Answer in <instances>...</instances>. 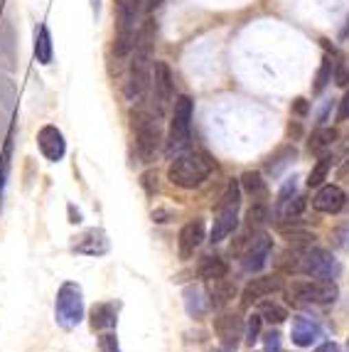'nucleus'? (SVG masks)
Segmentation results:
<instances>
[{
	"label": "nucleus",
	"mask_w": 349,
	"mask_h": 352,
	"mask_svg": "<svg viewBox=\"0 0 349 352\" xmlns=\"http://www.w3.org/2000/svg\"><path fill=\"white\" fill-rule=\"evenodd\" d=\"M153 42H155V23L146 20V25H143L140 32L135 35L133 62H131L128 84H126V96H128L131 101L143 99L148 87L153 84V62H150Z\"/></svg>",
	"instance_id": "f257e3e1"
},
{
	"label": "nucleus",
	"mask_w": 349,
	"mask_h": 352,
	"mask_svg": "<svg viewBox=\"0 0 349 352\" xmlns=\"http://www.w3.org/2000/svg\"><path fill=\"white\" fill-rule=\"evenodd\" d=\"M239 195H241V182L229 180L227 190L219 197L214 210V224H212V234H210L212 244L224 241L236 229V224H239V205H241Z\"/></svg>",
	"instance_id": "f03ea898"
},
{
	"label": "nucleus",
	"mask_w": 349,
	"mask_h": 352,
	"mask_svg": "<svg viewBox=\"0 0 349 352\" xmlns=\"http://www.w3.org/2000/svg\"><path fill=\"white\" fill-rule=\"evenodd\" d=\"M212 173V163L199 153H182L170 163L168 168V180L182 190H194L199 188Z\"/></svg>",
	"instance_id": "7ed1b4c3"
},
{
	"label": "nucleus",
	"mask_w": 349,
	"mask_h": 352,
	"mask_svg": "<svg viewBox=\"0 0 349 352\" xmlns=\"http://www.w3.org/2000/svg\"><path fill=\"white\" fill-rule=\"evenodd\" d=\"M54 320L62 330H74L84 320V291L79 283L65 281L54 300Z\"/></svg>",
	"instance_id": "20e7f679"
},
{
	"label": "nucleus",
	"mask_w": 349,
	"mask_h": 352,
	"mask_svg": "<svg viewBox=\"0 0 349 352\" xmlns=\"http://www.w3.org/2000/svg\"><path fill=\"white\" fill-rule=\"evenodd\" d=\"M192 113H194V101L187 94L174 96L172 101V124H170V141L168 153H180L190 146L192 138Z\"/></svg>",
	"instance_id": "39448f33"
},
{
	"label": "nucleus",
	"mask_w": 349,
	"mask_h": 352,
	"mask_svg": "<svg viewBox=\"0 0 349 352\" xmlns=\"http://www.w3.org/2000/svg\"><path fill=\"white\" fill-rule=\"evenodd\" d=\"M131 129L135 133V146H138V155L143 163H150L155 158L163 133H160V124L157 118L150 116L148 111H131Z\"/></svg>",
	"instance_id": "423d86ee"
},
{
	"label": "nucleus",
	"mask_w": 349,
	"mask_h": 352,
	"mask_svg": "<svg viewBox=\"0 0 349 352\" xmlns=\"http://www.w3.org/2000/svg\"><path fill=\"white\" fill-rule=\"evenodd\" d=\"M143 0H116V42H113V52L116 57H126L135 45V20Z\"/></svg>",
	"instance_id": "0eeeda50"
},
{
	"label": "nucleus",
	"mask_w": 349,
	"mask_h": 352,
	"mask_svg": "<svg viewBox=\"0 0 349 352\" xmlns=\"http://www.w3.org/2000/svg\"><path fill=\"white\" fill-rule=\"evenodd\" d=\"M300 271H303L305 276L315 278V281H335L339 276V261L332 256L327 249H305L300 254Z\"/></svg>",
	"instance_id": "6e6552de"
},
{
	"label": "nucleus",
	"mask_w": 349,
	"mask_h": 352,
	"mask_svg": "<svg viewBox=\"0 0 349 352\" xmlns=\"http://www.w3.org/2000/svg\"><path fill=\"white\" fill-rule=\"evenodd\" d=\"M337 296L339 288L335 286V281H293V286L288 288V300H295V303L327 305L335 303Z\"/></svg>",
	"instance_id": "1a4fd4ad"
},
{
	"label": "nucleus",
	"mask_w": 349,
	"mask_h": 352,
	"mask_svg": "<svg viewBox=\"0 0 349 352\" xmlns=\"http://www.w3.org/2000/svg\"><path fill=\"white\" fill-rule=\"evenodd\" d=\"M244 241H246V252L241 256V266L249 274H256V271H261L268 264L271 252H273V239L266 232H256L254 239H244Z\"/></svg>",
	"instance_id": "9d476101"
},
{
	"label": "nucleus",
	"mask_w": 349,
	"mask_h": 352,
	"mask_svg": "<svg viewBox=\"0 0 349 352\" xmlns=\"http://www.w3.org/2000/svg\"><path fill=\"white\" fill-rule=\"evenodd\" d=\"M244 320L236 313H221V316L214 318V333L219 338L221 347H227V350H236V345L244 338Z\"/></svg>",
	"instance_id": "9b49d317"
},
{
	"label": "nucleus",
	"mask_w": 349,
	"mask_h": 352,
	"mask_svg": "<svg viewBox=\"0 0 349 352\" xmlns=\"http://www.w3.org/2000/svg\"><path fill=\"white\" fill-rule=\"evenodd\" d=\"M76 254H84V256H104L109 254L111 249V241H109V234H106L101 227H91L87 232L76 236L74 244H71Z\"/></svg>",
	"instance_id": "f8f14e48"
},
{
	"label": "nucleus",
	"mask_w": 349,
	"mask_h": 352,
	"mask_svg": "<svg viewBox=\"0 0 349 352\" xmlns=\"http://www.w3.org/2000/svg\"><path fill=\"white\" fill-rule=\"evenodd\" d=\"M37 146L49 163H59L67 153V141L57 126H42L40 133H37Z\"/></svg>",
	"instance_id": "ddd939ff"
},
{
	"label": "nucleus",
	"mask_w": 349,
	"mask_h": 352,
	"mask_svg": "<svg viewBox=\"0 0 349 352\" xmlns=\"http://www.w3.org/2000/svg\"><path fill=\"white\" fill-rule=\"evenodd\" d=\"M280 288H283V278L275 276V274H273V276L251 278V281L246 283L244 291H241V305H244V308H249V305H254L256 300L275 294V291H280Z\"/></svg>",
	"instance_id": "4468645a"
},
{
	"label": "nucleus",
	"mask_w": 349,
	"mask_h": 352,
	"mask_svg": "<svg viewBox=\"0 0 349 352\" xmlns=\"http://www.w3.org/2000/svg\"><path fill=\"white\" fill-rule=\"evenodd\" d=\"M204 241V219H190L185 227L180 229V236H177V254H180L182 261L192 256L194 249Z\"/></svg>",
	"instance_id": "2eb2a0df"
},
{
	"label": "nucleus",
	"mask_w": 349,
	"mask_h": 352,
	"mask_svg": "<svg viewBox=\"0 0 349 352\" xmlns=\"http://www.w3.org/2000/svg\"><path fill=\"white\" fill-rule=\"evenodd\" d=\"M153 89H155V99H157V104H160V109L172 101L174 76L165 62H153Z\"/></svg>",
	"instance_id": "dca6fc26"
},
{
	"label": "nucleus",
	"mask_w": 349,
	"mask_h": 352,
	"mask_svg": "<svg viewBox=\"0 0 349 352\" xmlns=\"http://www.w3.org/2000/svg\"><path fill=\"white\" fill-rule=\"evenodd\" d=\"M344 202H347V195L337 185H322L313 197V207L322 214H335V212L344 210Z\"/></svg>",
	"instance_id": "f3484780"
},
{
	"label": "nucleus",
	"mask_w": 349,
	"mask_h": 352,
	"mask_svg": "<svg viewBox=\"0 0 349 352\" xmlns=\"http://www.w3.org/2000/svg\"><path fill=\"white\" fill-rule=\"evenodd\" d=\"M291 338L297 347H313V342L322 338V328L320 323H315L313 318L295 316L291 325Z\"/></svg>",
	"instance_id": "a211bd4d"
},
{
	"label": "nucleus",
	"mask_w": 349,
	"mask_h": 352,
	"mask_svg": "<svg viewBox=\"0 0 349 352\" xmlns=\"http://www.w3.org/2000/svg\"><path fill=\"white\" fill-rule=\"evenodd\" d=\"M18 65V37L10 23H3L0 28V69L12 72Z\"/></svg>",
	"instance_id": "6ab92c4d"
},
{
	"label": "nucleus",
	"mask_w": 349,
	"mask_h": 352,
	"mask_svg": "<svg viewBox=\"0 0 349 352\" xmlns=\"http://www.w3.org/2000/svg\"><path fill=\"white\" fill-rule=\"evenodd\" d=\"M116 320H118L116 303H93V308H91V328L93 330L116 328Z\"/></svg>",
	"instance_id": "aec40b11"
},
{
	"label": "nucleus",
	"mask_w": 349,
	"mask_h": 352,
	"mask_svg": "<svg viewBox=\"0 0 349 352\" xmlns=\"http://www.w3.org/2000/svg\"><path fill=\"white\" fill-rule=\"evenodd\" d=\"M234 296H236V286L232 281L224 278H216V281H210V305L212 308H224L227 303H232Z\"/></svg>",
	"instance_id": "412c9836"
},
{
	"label": "nucleus",
	"mask_w": 349,
	"mask_h": 352,
	"mask_svg": "<svg viewBox=\"0 0 349 352\" xmlns=\"http://www.w3.org/2000/svg\"><path fill=\"white\" fill-rule=\"evenodd\" d=\"M197 274H199V278H204V281H216V278L227 276L229 266L221 256H204L197 266Z\"/></svg>",
	"instance_id": "4be33fe9"
},
{
	"label": "nucleus",
	"mask_w": 349,
	"mask_h": 352,
	"mask_svg": "<svg viewBox=\"0 0 349 352\" xmlns=\"http://www.w3.org/2000/svg\"><path fill=\"white\" fill-rule=\"evenodd\" d=\"M35 57L40 65H52L54 50H52V35H49L47 25H40L35 32Z\"/></svg>",
	"instance_id": "5701e85b"
},
{
	"label": "nucleus",
	"mask_w": 349,
	"mask_h": 352,
	"mask_svg": "<svg viewBox=\"0 0 349 352\" xmlns=\"http://www.w3.org/2000/svg\"><path fill=\"white\" fill-rule=\"evenodd\" d=\"M239 182H241V188H244L256 202H266L268 200V185H266V180L261 177V173H254V170L244 173Z\"/></svg>",
	"instance_id": "b1692460"
},
{
	"label": "nucleus",
	"mask_w": 349,
	"mask_h": 352,
	"mask_svg": "<svg viewBox=\"0 0 349 352\" xmlns=\"http://www.w3.org/2000/svg\"><path fill=\"white\" fill-rule=\"evenodd\" d=\"M337 141V131L335 129H317L308 141V151L313 155H325L332 148V143Z\"/></svg>",
	"instance_id": "393cba45"
},
{
	"label": "nucleus",
	"mask_w": 349,
	"mask_h": 352,
	"mask_svg": "<svg viewBox=\"0 0 349 352\" xmlns=\"http://www.w3.org/2000/svg\"><path fill=\"white\" fill-rule=\"evenodd\" d=\"M332 74H335V50H332V54L322 57V65H320V69H317V74H315V84H313L315 94H322V91H325L327 84L332 82Z\"/></svg>",
	"instance_id": "a878e982"
},
{
	"label": "nucleus",
	"mask_w": 349,
	"mask_h": 352,
	"mask_svg": "<svg viewBox=\"0 0 349 352\" xmlns=\"http://www.w3.org/2000/svg\"><path fill=\"white\" fill-rule=\"evenodd\" d=\"M297 158V151L295 146H283L275 155H271L266 163V170L271 173V175H280V170H283L285 165H291L293 160Z\"/></svg>",
	"instance_id": "bb28decb"
},
{
	"label": "nucleus",
	"mask_w": 349,
	"mask_h": 352,
	"mask_svg": "<svg viewBox=\"0 0 349 352\" xmlns=\"http://www.w3.org/2000/svg\"><path fill=\"white\" fill-rule=\"evenodd\" d=\"M185 308L192 318H202L204 316V298H202V288L199 286H187L185 288Z\"/></svg>",
	"instance_id": "cd10ccee"
},
{
	"label": "nucleus",
	"mask_w": 349,
	"mask_h": 352,
	"mask_svg": "<svg viewBox=\"0 0 349 352\" xmlns=\"http://www.w3.org/2000/svg\"><path fill=\"white\" fill-rule=\"evenodd\" d=\"M330 165H332V158L330 155H320V160L315 163V168L310 170V175H308V185L310 188H320L322 182H325V177H327V173H330Z\"/></svg>",
	"instance_id": "c85d7f7f"
},
{
	"label": "nucleus",
	"mask_w": 349,
	"mask_h": 352,
	"mask_svg": "<svg viewBox=\"0 0 349 352\" xmlns=\"http://www.w3.org/2000/svg\"><path fill=\"white\" fill-rule=\"evenodd\" d=\"M266 222H268V207L263 205V202H256V205L246 212V227L254 229V232L261 229Z\"/></svg>",
	"instance_id": "c756f323"
},
{
	"label": "nucleus",
	"mask_w": 349,
	"mask_h": 352,
	"mask_svg": "<svg viewBox=\"0 0 349 352\" xmlns=\"http://www.w3.org/2000/svg\"><path fill=\"white\" fill-rule=\"evenodd\" d=\"M261 318L263 320H268L271 325H280L285 318H288V311L278 303H263L261 305Z\"/></svg>",
	"instance_id": "7c9ffc66"
},
{
	"label": "nucleus",
	"mask_w": 349,
	"mask_h": 352,
	"mask_svg": "<svg viewBox=\"0 0 349 352\" xmlns=\"http://www.w3.org/2000/svg\"><path fill=\"white\" fill-rule=\"evenodd\" d=\"M300 254L303 252H285L280 254V258L275 261L278 264V269L283 271V274H295V271H300Z\"/></svg>",
	"instance_id": "2f4dec72"
},
{
	"label": "nucleus",
	"mask_w": 349,
	"mask_h": 352,
	"mask_svg": "<svg viewBox=\"0 0 349 352\" xmlns=\"http://www.w3.org/2000/svg\"><path fill=\"white\" fill-rule=\"evenodd\" d=\"M303 210H305V197H293L283 207H278V214L283 219H297L303 214Z\"/></svg>",
	"instance_id": "473e14b6"
},
{
	"label": "nucleus",
	"mask_w": 349,
	"mask_h": 352,
	"mask_svg": "<svg viewBox=\"0 0 349 352\" xmlns=\"http://www.w3.org/2000/svg\"><path fill=\"white\" fill-rule=\"evenodd\" d=\"M330 241L335 249H342V252H349V219L339 224L335 232L330 234Z\"/></svg>",
	"instance_id": "72a5a7b5"
},
{
	"label": "nucleus",
	"mask_w": 349,
	"mask_h": 352,
	"mask_svg": "<svg viewBox=\"0 0 349 352\" xmlns=\"http://www.w3.org/2000/svg\"><path fill=\"white\" fill-rule=\"evenodd\" d=\"M261 325H263L261 313H251L249 323H246V342H249V345H254V342L261 338Z\"/></svg>",
	"instance_id": "f704fd0d"
},
{
	"label": "nucleus",
	"mask_w": 349,
	"mask_h": 352,
	"mask_svg": "<svg viewBox=\"0 0 349 352\" xmlns=\"http://www.w3.org/2000/svg\"><path fill=\"white\" fill-rule=\"evenodd\" d=\"M8 173H10V143H8L5 153L0 155V207H3V190H5Z\"/></svg>",
	"instance_id": "c9c22d12"
},
{
	"label": "nucleus",
	"mask_w": 349,
	"mask_h": 352,
	"mask_svg": "<svg viewBox=\"0 0 349 352\" xmlns=\"http://www.w3.org/2000/svg\"><path fill=\"white\" fill-rule=\"evenodd\" d=\"M99 350L101 352H121V345H118V335L106 330V333L99 335Z\"/></svg>",
	"instance_id": "e433bc0d"
},
{
	"label": "nucleus",
	"mask_w": 349,
	"mask_h": 352,
	"mask_svg": "<svg viewBox=\"0 0 349 352\" xmlns=\"http://www.w3.org/2000/svg\"><path fill=\"white\" fill-rule=\"evenodd\" d=\"M263 352H280V333L278 330H268L263 335Z\"/></svg>",
	"instance_id": "4c0bfd02"
},
{
	"label": "nucleus",
	"mask_w": 349,
	"mask_h": 352,
	"mask_svg": "<svg viewBox=\"0 0 349 352\" xmlns=\"http://www.w3.org/2000/svg\"><path fill=\"white\" fill-rule=\"evenodd\" d=\"M293 195H295V177H293V180H288V182H285V185H283V188H280L278 200H275V205L283 207L288 200H293Z\"/></svg>",
	"instance_id": "58836bf2"
},
{
	"label": "nucleus",
	"mask_w": 349,
	"mask_h": 352,
	"mask_svg": "<svg viewBox=\"0 0 349 352\" xmlns=\"http://www.w3.org/2000/svg\"><path fill=\"white\" fill-rule=\"evenodd\" d=\"M337 121L339 124H344V121H349V91L339 99V106H337Z\"/></svg>",
	"instance_id": "ea45409f"
},
{
	"label": "nucleus",
	"mask_w": 349,
	"mask_h": 352,
	"mask_svg": "<svg viewBox=\"0 0 349 352\" xmlns=\"http://www.w3.org/2000/svg\"><path fill=\"white\" fill-rule=\"evenodd\" d=\"M291 111L295 113V116H308L310 104L305 99H295V101H293V106H291Z\"/></svg>",
	"instance_id": "a19ab883"
},
{
	"label": "nucleus",
	"mask_w": 349,
	"mask_h": 352,
	"mask_svg": "<svg viewBox=\"0 0 349 352\" xmlns=\"http://www.w3.org/2000/svg\"><path fill=\"white\" fill-rule=\"evenodd\" d=\"M170 217H172V212H168V210H153V222L165 224V222H170Z\"/></svg>",
	"instance_id": "79ce46f5"
},
{
	"label": "nucleus",
	"mask_w": 349,
	"mask_h": 352,
	"mask_svg": "<svg viewBox=\"0 0 349 352\" xmlns=\"http://www.w3.org/2000/svg\"><path fill=\"white\" fill-rule=\"evenodd\" d=\"M313 352H342V350H339L337 342H322V345H320V347H315Z\"/></svg>",
	"instance_id": "37998d69"
},
{
	"label": "nucleus",
	"mask_w": 349,
	"mask_h": 352,
	"mask_svg": "<svg viewBox=\"0 0 349 352\" xmlns=\"http://www.w3.org/2000/svg\"><path fill=\"white\" fill-rule=\"evenodd\" d=\"M163 3H165V0H146V10L148 12H155L157 8L163 6Z\"/></svg>",
	"instance_id": "c03bdc74"
},
{
	"label": "nucleus",
	"mask_w": 349,
	"mask_h": 352,
	"mask_svg": "<svg viewBox=\"0 0 349 352\" xmlns=\"http://www.w3.org/2000/svg\"><path fill=\"white\" fill-rule=\"evenodd\" d=\"M69 214H71V219H69V222H71V224H76V222H82V212H79V210H76V212H74V207H71V205H69Z\"/></svg>",
	"instance_id": "a18cd8bd"
},
{
	"label": "nucleus",
	"mask_w": 349,
	"mask_h": 352,
	"mask_svg": "<svg viewBox=\"0 0 349 352\" xmlns=\"http://www.w3.org/2000/svg\"><path fill=\"white\" fill-rule=\"evenodd\" d=\"M91 8H93V15H99V10H101V0H91Z\"/></svg>",
	"instance_id": "49530a36"
},
{
	"label": "nucleus",
	"mask_w": 349,
	"mask_h": 352,
	"mask_svg": "<svg viewBox=\"0 0 349 352\" xmlns=\"http://www.w3.org/2000/svg\"><path fill=\"white\" fill-rule=\"evenodd\" d=\"M342 40H349V18H347V28L342 30Z\"/></svg>",
	"instance_id": "de8ad7c7"
},
{
	"label": "nucleus",
	"mask_w": 349,
	"mask_h": 352,
	"mask_svg": "<svg viewBox=\"0 0 349 352\" xmlns=\"http://www.w3.org/2000/svg\"><path fill=\"white\" fill-rule=\"evenodd\" d=\"M210 352H234V350H227V347H214V350H210Z\"/></svg>",
	"instance_id": "09e8293b"
},
{
	"label": "nucleus",
	"mask_w": 349,
	"mask_h": 352,
	"mask_svg": "<svg viewBox=\"0 0 349 352\" xmlns=\"http://www.w3.org/2000/svg\"><path fill=\"white\" fill-rule=\"evenodd\" d=\"M3 6H5V0H0V10H3Z\"/></svg>",
	"instance_id": "8fccbe9b"
},
{
	"label": "nucleus",
	"mask_w": 349,
	"mask_h": 352,
	"mask_svg": "<svg viewBox=\"0 0 349 352\" xmlns=\"http://www.w3.org/2000/svg\"><path fill=\"white\" fill-rule=\"evenodd\" d=\"M344 207H349V202H344Z\"/></svg>",
	"instance_id": "3c124183"
},
{
	"label": "nucleus",
	"mask_w": 349,
	"mask_h": 352,
	"mask_svg": "<svg viewBox=\"0 0 349 352\" xmlns=\"http://www.w3.org/2000/svg\"><path fill=\"white\" fill-rule=\"evenodd\" d=\"M347 347H349V340H347Z\"/></svg>",
	"instance_id": "603ef678"
}]
</instances>
